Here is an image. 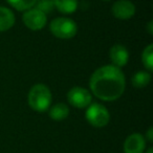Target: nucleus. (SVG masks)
<instances>
[{
  "instance_id": "obj_1",
  "label": "nucleus",
  "mask_w": 153,
  "mask_h": 153,
  "mask_svg": "<svg viewBox=\"0 0 153 153\" xmlns=\"http://www.w3.org/2000/svg\"><path fill=\"white\" fill-rule=\"evenodd\" d=\"M91 94L98 99L112 102L123 96L126 87V79L121 68L105 65L98 68L89 80Z\"/></svg>"
},
{
  "instance_id": "obj_2",
  "label": "nucleus",
  "mask_w": 153,
  "mask_h": 153,
  "mask_svg": "<svg viewBox=\"0 0 153 153\" xmlns=\"http://www.w3.org/2000/svg\"><path fill=\"white\" fill-rule=\"evenodd\" d=\"M27 102L30 108L37 112H44L48 110L51 105V89L45 84H36L28 92Z\"/></svg>"
},
{
  "instance_id": "obj_3",
  "label": "nucleus",
  "mask_w": 153,
  "mask_h": 153,
  "mask_svg": "<svg viewBox=\"0 0 153 153\" xmlns=\"http://www.w3.org/2000/svg\"><path fill=\"white\" fill-rule=\"evenodd\" d=\"M49 30L55 37L63 40L74 38L78 32V26L74 20L66 17L55 18L49 24Z\"/></svg>"
},
{
  "instance_id": "obj_4",
  "label": "nucleus",
  "mask_w": 153,
  "mask_h": 153,
  "mask_svg": "<svg viewBox=\"0 0 153 153\" xmlns=\"http://www.w3.org/2000/svg\"><path fill=\"white\" fill-rule=\"evenodd\" d=\"M87 122L96 128H103L110 121V113L104 105L100 103H91L85 112Z\"/></svg>"
},
{
  "instance_id": "obj_5",
  "label": "nucleus",
  "mask_w": 153,
  "mask_h": 153,
  "mask_svg": "<svg viewBox=\"0 0 153 153\" xmlns=\"http://www.w3.org/2000/svg\"><path fill=\"white\" fill-rule=\"evenodd\" d=\"M67 101L71 106L83 109L92 103V94L86 88L76 86L67 92Z\"/></svg>"
},
{
  "instance_id": "obj_6",
  "label": "nucleus",
  "mask_w": 153,
  "mask_h": 153,
  "mask_svg": "<svg viewBox=\"0 0 153 153\" xmlns=\"http://www.w3.org/2000/svg\"><path fill=\"white\" fill-rule=\"evenodd\" d=\"M22 21L24 25L32 30H40L46 25V14L41 12L36 7L26 10L22 16Z\"/></svg>"
},
{
  "instance_id": "obj_7",
  "label": "nucleus",
  "mask_w": 153,
  "mask_h": 153,
  "mask_svg": "<svg viewBox=\"0 0 153 153\" xmlns=\"http://www.w3.org/2000/svg\"><path fill=\"white\" fill-rule=\"evenodd\" d=\"M113 16L119 20H128L135 14V7L130 0H117L111 9Z\"/></svg>"
},
{
  "instance_id": "obj_8",
  "label": "nucleus",
  "mask_w": 153,
  "mask_h": 153,
  "mask_svg": "<svg viewBox=\"0 0 153 153\" xmlns=\"http://www.w3.org/2000/svg\"><path fill=\"white\" fill-rule=\"evenodd\" d=\"M124 153H143L146 149V138L140 133H132L124 142Z\"/></svg>"
},
{
  "instance_id": "obj_9",
  "label": "nucleus",
  "mask_w": 153,
  "mask_h": 153,
  "mask_svg": "<svg viewBox=\"0 0 153 153\" xmlns=\"http://www.w3.org/2000/svg\"><path fill=\"white\" fill-rule=\"evenodd\" d=\"M109 58H110L113 66L121 68L128 63L129 53L125 46L121 44H114L109 51Z\"/></svg>"
},
{
  "instance_id": "obj_10",
  "label": "nucleus",
  "mask_w": 153,
  "mask_h": 153,
  "mask_svg": "<svg viewBox=\"0 0 153 153\" xmlns=\"http://www.w3.org/2000/svg\"><path fill=\"white\" fill-rule=\"evenodd\" d=\"M15 24V15L10 9L0 7V33L11 30Z\"/></svg>"
},
{
  "instance_id": "obj_11",
  "label": "nucleus",
  "mask_w": 153,
  "mask_h": 153,
  "mask_svg": "<svg viewBox=\"0 0 153 153\" xmlns=\"http://www.w3.org/2000/svg\"><path fill=\"white\" fill-rule=\"evenodd\" d=\"M49 117L53 121H63L69 115V108L64 103H58L48 109Z\"/></svg>"
},
{
  "instance_id": "obj_12",
  "label": "nucleus",
  "mask_w": 153,
  "mask_h": 153,
  "mask_svg": "<svg viewBox=\"0 0 153 153\" xmlns=\"http://www.w3.org/2000/svg\"><path fill=\"white\" fill-rule=\"evenodd\" d=\"M55 7L62 14H72L78 7V0H53Z\"/></svg>"
},
{
  "instance_id": "obj_13",
  "label": "nucleus",
  "mask_w": 153,
  "mask_h": 153,
  "mask_svg": "<svg viewBox=\"0 0 153 153\" xmlns=\"http://www.w3.org/2000/svg\"><path fill=\"white\" fill-rule=\"evenodd\" d=\"M151 82V74L147 71H137L131 78V83L136 88H144Z\"/></svg>"
},
{
  "instance_id": "obj_14",
  "label": "nucleus",
  "mask_w": 153,
  "mask_h": 153,
  "mask_svg": "<svg viewBox=\"0 0 153 153\" xmlns=\"http://www.w3.org/2000/svg\"><path fill=\"white\" fill-rule=\"evenodd\" d=\"M142 62H143V65L145 66V68H147L149 71H152L153 70V45L152 44H149L143 51Z\"/></svg>"
},
{
  "instance_id": "obj_15",
  "label": "nucleus",
  "mask_w": 153,
  "mask_h": 153,
  "mask_svg": "<svg viewBox=\"0 0 153 153\" xmlns=\"http://www.w3.org/2000/svg\"><path fill=\"white\" fill-rule=\"evenodd\" d=\"M7 1L11 7L20 12L32 9L37 2V0H7Z\"/></svg>"
},
{
  "instance_id": "obj_16",
  "label": "nucleus",
  "mask_w": 153,
  "mask_h": 153,
  "mask_svg": "<svg viewBox=\"0 0 153 153\" xmlns=\"http://www.w3.org/2000/svg\"><path fill=\"white\" fill-rule=\"evenodd\" d=\"M36 9L40 10L44 14H48L51 12V10L55 7L53 5V0H37Z\"/></svg>"
},
{
  "instance_id": "obj_17",
  "label": "nucleus",
  "mask_w": 153,
  "mask_h": 153,
  "mask_svg": "<svg viewBox=\"0 0 153 153\" xmlns=\"http://www.w3.org/2000/svg\"><path fill=\"white\" fill-rule=\"evenodd\" d=\"M145 138H147L149 143H152L153 142V128L150 127L147 131L146 135H145Z\"/></svg>"
},
{
  "instance_id": "obj_18",
  "label": "nucleus",
  "mask_w": 153,
  "mask_h": 153,
  "mask_svg": "<svg viewBox=\"0 0 153 153\" xmlns=\"http://www.w3.org/2000/svg\"><path fill=\"white\" fill-rule=\"evenodd\" d=\"M147 28H148L149 34L152 35V34H153V22H152V21L149 22V23H148V26H147Z\"/></svg>"
},
{
  "instance_id": "obj_19",
  "label": "nucleus",
  "mask_w": 153,
  "mask_h": 153,
  "mask_svg": "<svg viewBox=\"0 0 153 153\" xmlns=\"http://www.w3.org/2000/svg\"><path fill=\"white\" fill-rule=\"evenodd\" d=\"M146 153H153V149H152V148H149V149H148V151H147Z\"/></svg>"
},
{
  "instance_id": "obj_20",
  "label": "nucleus",
  "mask_w": 153,
  "mask_h": 153,
  "mask_svg": "<svg viewBox=\"0 0 153 153\" xmlns=\"http://www.w3.org/2000/svg\"><path fill=\"white\" fill-rule=\"evenodd\" d=\"M102 1H110V0H102Z\"/></svg>"
}]
</instances>
